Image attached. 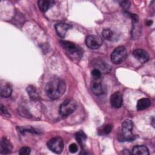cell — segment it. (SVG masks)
I'll use <instances>...</instances> for the list:
<instances>
[{"label":"cell","instance_id":"cell-26","mask_svg":"<svg viewBox=\"0 0 155 155\" xmlns=\"http://www.w3.org/2000/svg\"><path fill=\"white\" fill-rule=\"evenodd\" d=\"M119 4L120 5V6H122L123 8L127 9L130 7V2L128 1H122L119 2Z\"/></svg>","mask_w":155,"mask_h":155},{"label":"cell","instance_id":"cell-12","mask_svg":"<svg viewBox=\"0 0 155 155\" xmlns=\"http://www.w3.org/2000/svg\"><path fill=\"white\" fill-rule=\"evenodd\" d=\"M71 28V25L65 23H59L56 24L55 30L57 34L61 38H64L67 31Z\"/></svg>","mask_w":155,"mask_h":155},{"label":"cell","instance_id":"cell-9","mask_svg":"<svg viewBox=\"0 0 155 155\" xmlns=\"http://www.w3.org/2000/svg\"><path fill=\"white\" fill-rule=\"evenodd\" d=\"M122 94L119 92L113 93L110 96V104L114 108H120L122 105Z\"/></svg>","mask_w":155,"mask_h":155},{"label":"cell","instance_id":"cell-20","mask_svg":"<svg viewBox=\"0 0 155 155\" xmlns=\"http://www.w3.org/2000/svg\"><path fill=\"white\" fill-rule=\"evenodd\" d=\"M94 64H95V65H95L96 66V68H97V69H98V70H99L101 72L102 71H106L107 70H107H108V65L107 64H105L104 62H103L102 61H96L94 62Z\"/></svg>","mask_w":155,"mask_h":155},{"label":"cell","instance_id":"cell-1","mask_svg":"<svg viewBox=\"0 0 155 155\" xmlns=\"http://www.w3.org/2000/svg\"><path fill=\"white\" fill-rule=\"evenodd\" d=\"M66 85L65 82L60 78H53L45 86L47 96L51 99H57L61 97L65 93Z\"/></svg>","mask_w":155,"mask_h":155},{"label":"cell","instance_id":"cell-18","mask_svg":"<svg viewBox=\"0 0 155 155\" xmlns=\"http://www.w3.org/2000/svg\"><path fill=\"white\" fill-rule=\"evenodd\" d=\"M75 138H76V141L78 142V143L81 146H82L86 140L87 136L83 131H78V133H76V134H75Z\"/></svg>","mask_w":155,"mask_h":155},{"label":"cell","instance_id":"cell-5","mask_svg":"<svg viewBox=\"0 0 155 155\" xmlns=\"http://www.w3.org/2000/svg\"><path fill=\"white\" fill-rule=\"evenodd\" d=\"M127 56V52L124 47L116 48L110 56L111 62L114 64H119L124 62Z\"/></svg>","mask_w":155,"mask_h":155},{"label":"cell","instance_id":"cell-19","mask_svg":"<svg viewBox=\"0 0 155 155\" xmlns=\"http://www.w3.org/2000/svg\"><path fill=\"white\" fill-rule=\"evenodd\" d=\"M102 35L103 37L108 41H111L113 36V31L108 28H105L102 31Z\"/></svg>","mask_w":155,"mask_h":155},{"label":"cell","instance_id":"cell-16","mask_svg":"<svg viewBox=\"0 0 155 155\" xmlns=\"http://www.w3.org/2000/svg\"><path fill=\"white\" fill-rule=\"evenodd\" d=\"M151 105V101L148 98H142L137 101V109L139 111H142L148 108Z\"/></svg>","mask_w":155,"mask_h":155},{"label":"cell","instance_id":"cell-7","mask_svg":"<svg viewBox=\"0 0 155 155\" xmlns=\"http://www.w3.org/2000/svg\"><path fill=\"white\" fill-rule=\"evenodd\" d=\"M85 43L87 46L90 49H97L102 45V39L96 35H89L86 38Z\"/></svg>","mask_w":155,"mask_h":155},{"label":"cell","instance_id":"cell-4","mask_svg":"<svg viewBox=\"0 0 155 155\" xmlns=\"http://www.w3.org/2000/svg\"><path fill=\"white\" fill-rule=\"evenodd\" d=\"M78 107L77 102L72 99H66L59 107V113L62 116H67L73 113Z\"/></svg>","mask_w":155,"mask_h":155},{"label":"cell","instance_id":"cell-25","mask_svg":"<svg viewBox=\"0 0 155 155\" xmlns=\"http://www.w3.org/2000/svg\"><path fill=\"white\" fill-rule=\"evenodd\" d=\"M69 151L71 153H75L78 151V146L76 143H71L69 146Z\"/></svg>","mask_w":155,"mask_h":155},{"label":"cell","instance_id":"cell-23","mask_svg":"<svg viewBox=\"0 0 155 155\" xmlns=\"http://www.w3.org/2000/svg\"><path fill=\"white\" fill-rule=\"evenodd\" d=\"M19 131L21 133L25 132H31L33 133H36L37 131L32 127H19Z\"/></svg>","mask_w":155,"mask_h":155},{"label":"cell","instance_id":"cell-17","mask_svg":"<svg viewBox=\"0 0 155 155\" xmlns=\"http://www.w3.org/2000/svg\"><path fill=\"white\" fill-rule=\"evenodd\" d=\"M27 91L29 97L34 101L39 100V94L37 89L33 85H29L27 88Z\"/></svg>","mask_w":155,"mask_h":155},{"label":"cell","instance_id":"cell-21","mask_svg":"<svg viewBox=\"0 0 155 155\" xmlns=\"http://www.w3.org/2000/svg\"><path fill=\"white\" fill-rule=\"evenodd\" d=\"M112 130V125L110 124H107L105 125H104V127H102L99 130V134H102V135H105V134H108V133H110L111 132Z\"/></svg>","mask_w":155,"mask_h":155},{"label":"cell","instance_id":"cell-8","mask_svg":"<svg viewBox=\"0 0 155 155\" xmlns=\"http://www.w3.org/2000/svg\"><path fill=\"white\" fill-rule=\"evenodd\" d=\"M90 88L92 93L96 96H100L104 93V88L99 79H93L90 84Z\"/></svg>","mask_w":155,"mask_h":155},{"label":"cell","instance_id":"cell-3","mask_svg":"<svg viewBox=\"0 0 155 155\" xmlns=\"http://www.w3.org/2000/svg\"><path fill=\"white\" fill-rule=\"evenodd\" d=\"M60 43L62 48L71 56L75 58H81L82 57L83 54L82 50L74 43L67 41H61Z\"/></svg>","mask_w":155,"mask_h":155},{"label":"cell","instance_id":"cell-15","mask_svg":"<svg viewBox=\"0 0 155 155\" xmlns=\"http://www.w3.org/2000/svg\"><path fill=\"white\" fill-rule=\"evenodd\" d=\"M132 154L136 155H148L149 151L147 147L144 145H137L133 148Z\"/></svg>","mask_w":155,"mask_h":155},{"label":"cell","instance_id":"cell-24","mask_svg":"<svg viewBox=\"0 0 155 155\" xmlns=\"http://www.w3.org/2000/svg\"><path fill=\"white\" fill-rule=\"evenodd\" d=\"M30 153V148L27 147H24L21 148L19 151V154L20 155H27Z\"/></svg>","mask_w":155,"mask_h":155},{"label":"cell","instance_id":"cell-10","mask_svg":"<svg viewBox=\"0 0 155 155\" xmlns=\"http://www.w3.org/2000/svg\"><path fill=\"white\" fill-rule=\"evenodd\" d=\"M133 55L136 59L142 63H145L149 60V55L147 52L140 48L134 50L133 52Z\"/></svg>","mask_w":155,"mask_h":155},{"label":"cell","instance_id":"cell-27","mask_svg":"<svg viewBox=\"0 0 155 155\" xmlns=\"http://www.w3.org/2000/svg\"><path fill=\"white\" fill-rule=\"evenodd\" d=\"M1 112L4 116H9L10 115V114L8 112L7 108L4 106H3L2 105H1Z\"/></svg>","mask_w":155,"mask_h":155},{"label":"cell","instance_id":"cell-11","mask_svg":"<svg viewBox=\"0 0 155 155\" xmlns=\"http://www.w3.org/2000/svg\"><path fill=\"white\" fill-rule=\"evenodd\" d=\"M12 145L10 142L5 137H3L1 140L0 143V153L4 154H7L12 152Z\"/></svg>","mask_w":155,"mask_h":155},{"label":"cell","instance_id":"cell-2","mask_svg":"<svg viewBox=\"0 0 155 155\" xmlns=\"http://www.w3.org/2000/svg\"><path fill=\"white\" fill-rule=\"evenodd\" d=\"M133 123L131 120L126 119L122 123V131L119 136V140L122 142L132 141L135 139V136L132 133Z\"/></svg>","mask_w":155,"mask_h":155},{"label":"cell","instance_id":"cell-13","mask_svg":"<svg viewBox=\"0 0 155 155\" xmlns=\"http://www.w3.org/2000/svg\"><path fill=\"white\" fill-rule=\"evenodd\" d=\"M12 88L9 84L8 83H1L0 88V93L1 96L2 97H10L12 94Z\"/></svg>","mask_w":155,"mask_h":155},{"label":"cell","instance_id":"cell-28","mask_svg":"<svg viewBox=\"0 0 155 155\" xmlns=\"http://www.w3.org/2000/svg\"><path fill=\"white\" fill-rule=\"evenodd\" d=\"M152 22H152V21H149V22H148V23H147V24H148V25H151V24H152Z\"/></svg>","mask_w":155,"mask_h":155},{"label":"cell","instance_id":"cell-22","mask_svg":"<svg viewBox=\"0 0 155 155\" xmlns=\"http://www.w3.org/2000/svg\"><path fill=\"white\" fill-rule=\"evenodd\" d=\"M91 76H92L93 79H100V78L101 77L102 72L97 68H94L91 71Z\"/></svg>","mask_w":155,"mask_h":155},{"label":"cell","instance_id":"cell-6","mask_svg":"<svg viewBox=\"0 0 155 155\" xmlns=\"http://www.w3.org/2000/svg\"><path fill=\"white\" fill-rule=\"evenodd\" d=\"M48 148L53 152L59 154L64 148V142L60 137H54L51 138L47 142Z\"/></svg>","mask_w":155,"mask_h":155},{"label":"cell","instance_id":"cell-14","mask_svg":"<svg viewBox=\"0 0 155 155\" xmlns=\"http://www.w3.org/2000/svg\"><path fill=\"white\" fill-rule=\"evenodd\" d=\"M54 3V1L51 0H40L38 1V5L39 9L45 12L47 11Z\"/></svg>","mask_w":155,"mask_h":155}]
</instances>
